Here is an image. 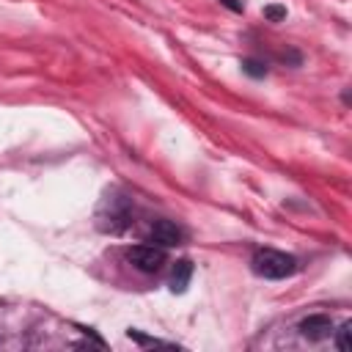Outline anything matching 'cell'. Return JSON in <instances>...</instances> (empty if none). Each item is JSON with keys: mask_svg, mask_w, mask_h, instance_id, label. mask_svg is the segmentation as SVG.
Returning <instances> with one entry per match:
<instances>
[{"mask_svg": "<svg viewBox=\"0 0 352 352\" xmlns=\"http://www.w3.org/2000/svg\"><path fill=\"white\" fill-rule=\"evenodd\" d=\"M250 264H253V272H256V275H261V278H272V280L286 278V275H292V272L297 270L294 256L280 253V250H272V248L256 250V256H253Z\"/></svg>", "mask_w": 352, "mask_h": 352, "instance_id": "obj_1", "label": "cell"}, {"mask_svg": "<svg viewBox=\"0 0 352 352\" xmlns=\"http://www.w3.org/2000/svg\"><path fill=\"white\" fill-rule=\"evenodd\" d=\"M126 258L135 270L140 272H157L162 264H165V250L162 248H154V245H135L126 250Z\"/></svg>", "mask_w": 352, "mask_h": 352, "instance_id": "obj_2", "label": "cell"}, {"mask_svg": "<svg viewBox=\"0 0 352 352\" xmlns=\"http://www.w3.org/2000/svg\"><path fill=\"white\" fill-rule=\"evenodd\" d=\"M148 236H151V242H157V245H162V248H173V245H182V242H184V231H182V226H176L173 220H157V223L151 226Z\"/></svg>", "mask_w": 352, "mask_h": 352, "instance_id": "obj_3", "label": "cell"}, {"mask_svg": "<svg viewBox=\"0 0 352 352\" xmlns=\"http://www.w3.org/2000/svg\"><path fill=\"white\" fill-rule=\"evenodd\" d=\"M300 333L305 338H311V341H322V338H327L333 333V322L327 316H322V314H314V316L300 322Z\"/></svg>", "mask_w": 352, "mask_h": 352, "instance_id": "obj_4", "label": "cell"}, {"mask_svg": "<svg viewBox=\"0 0 352 352\" xmlns=\"http://www.w3.org/2000/svg\"><path fill=\"white\" fill-rule=\"evenodd\" d=\"M190 278H192V261L190 258H182V261H176V267H173V272H170V292H176V294H182L187 286H190Z\"/></svg>", "mask_w": 352, "mask_h": 352, "instance_id": "obj_5", "label": "cell"}, {"mask_svg": "<svg viewBox=\"0 0 352 352\" xmlns=\"http://www.w3.org/2000/svg\"><path fill=\"white\" fill-rule=\"evenodd\" d=\"M242 69H245L250 77H264V74H267V66H264L261 60H253V58H245V60H242Z\"/></svg>", "mask_w": 352, "mask_h": 352, "instance_id": "obj_6", "label": "cell"}, {"mask_svg": "<svg viewBox=\"0 0 352 352\" xmlns=\"http://www.w3.org/2000/svg\"><path fill=\"white\" fill-rule=\"evenodd\" d=\"M349 330H352V322H344V324L338 327L336 344H338V349H341V352H346V349H349Z\"/></svg>", "mask_w": 352, "mask_h": 352, "instance_id": "obj_7", "label": "cell"}, {"mask_svg": "<svg viewBox=\"0 0 352 352\" xmlns=\"http://www.w3.org/2000/svg\"><path fill=\"white\" fill-rule=\"evenodd\" d=\"M264 16L270 19V22H280V19H286V6H267L264 8Z\"/></svg>", "mask_w": 352, "mask_h": 352, "instance_id": "obj_8", "label": "cell"}, {"mask_svg": "<svg viewBox=\"0 0 352 352\" xmlns=\"http://www.w3.org/2000/svg\"><path fill=\"white\" fill-rule=\"evenodd\" d=\"M220 3H223V6H228L231 11H242V3H239V0H220Z\"/></svg>", "mask_w": 352, "mask_h": 352, "instance_id": "obj_9", "label": "cell"}]
</instances>
